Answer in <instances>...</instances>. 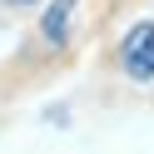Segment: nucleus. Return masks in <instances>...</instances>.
<instances>
[{
	"mask_svg": "<svg viewBox=\"0 0 154 154\" xmlns=\"http://www.w3.org/2000/svg\"><path fill=\"white\" fill-rule=\"evenodd\" d=\"M119 65H124L129 80H154V25H134V30L124 35Z\"/></svg>",
	"mask_w": 154,
	"mask_h": 154,
	"instance_id": "1",
	"label": "nucleus"
},
{
	"mask_svg": "<svg viewBox=\"0 0 154 154\" xmlns=\"http://www.w3.org/2000/svg\"><path fill=\"white\" fill-rule=\"evenodd\" d=\"M70 15H75V0H50V10H45V20H40V35L50 45H65L70 40Z\"/></svg>",
	"mask_w": 154,
	"mask_h": 154,
	"instance_id": "2",
	"label": "nucleus"
},
{
	"mask_svg": "<svg viewBox=\"0 0 154 154\" xmlns=\"http://www.w3.org/2000/svg\"><path fill=\"white\" fill-rule=\"evenodd\" d=\"M5 5H35V0H5Z\"/></svg>",
	"mask_w": 154,
	"mask_h": 154,
	"instance_id": "3",
	"label": "nucleus"
}]
</instances>
